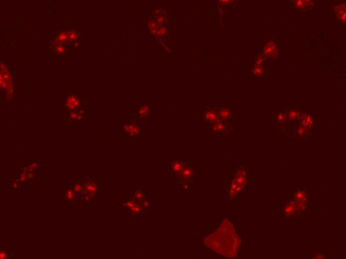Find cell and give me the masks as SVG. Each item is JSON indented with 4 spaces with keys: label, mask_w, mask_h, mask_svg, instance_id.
<instances>
[{
    "label": "cell",
    "mask_w": 346,
    "mask_h": 259,
    "mask_svg": "<svg viewBox=\"0 0 346 259\" xmlns=\"http://www.w3.org/2000/svg\"><path fill=\"white\" fill-rule=\"evenodd\" d=\"M148 107H146V106H144V107H143V108H142L139 110V114L141 115V116H146V115L148 114Z\"/></svg>",
    "instance_id": "ba28073f"
},
{
    "label": "cell",
    "mask_w": 346,
    "mask_h": 259,
    "mask_svg": "<svg viewBox=\"0 0 346 259\" xmlns=\"http://www.w3.org/2000/svg\"><path fill=\"white\" fill-rule=\"evenodd\" d=\"M229 229L226 232L227 229H225V222H223L220 228L207 237L205 241L208 247L227 257H231V253H233L232 249L235 244V241L233 240L236 238L235 234L232 232L233 229L228 233Z\"/></svg>",
    "instance_id": "6da1fadb"
},
{
    "label": "cell",
    "mask_w": 346,
    "mask_h": 259,
    "mask_svg": "<svg viewBox=\"0 0 346 259\" xmlns=\"http://www.w3.org/2000/svg\"><path fill=\"white\" fill-rule=\"evenodd\" d=\"M308 201V198L306 192L303 190H297L295 194V202L298 211L305 210Z\"/></svg>",
    "instance_id": "3957f363"
},
{
    "label": "cell",
    "mask_w": 346,
    "mask_h": 259,
    "mask_svg": "<svg viewBox=\"0 0 346 259\" xmlns=\"http://www.w3.org/2000/svg\"><path fill=\"white\" fill-rule=\"evenodd\" d=\"M207 118L208 120L212 121L216 118V116L212 112H209L207 114Z\"/></svg>",
    "instance_id": "9c48e42d"
},
{
    "label": "cell",
    "mask_w": 346,
    "mask_h": 259,
    "mask_svg": "<svg viewBox=\"0 0 346 259\" xmlns=\"http://www.w3.org/2000/svg\"><path fill=\"white\" fill-rule=\"evenodd\" d=\"M246 183V174L244 170L241 169L237 172L234 180L232 181L229 191V198L231 199L240 193L244 188Z\"/></svg>",
    "instance_id": "7a4b0ae2"
},
{
    "label": "cell",
    "mask_w": 346,
    "mask_h": 259,
    "mask_svg": "<svg viewBox=\"0 0 346 259\" xmlns=\"http://www.w3.org/2000/svg\"><path fill=\"white\" fill-rule=\"evenodd\" d=\"M222 112L224 113H226L227 112H226V111H225V110H224V111H222ZM225 115H227H227H228V114H224V116H224V117H225Z\"/></svg>",
    "instance_id": "30bf717a"
},
{
    "label": "cell",
    "mask_w": 346,
    "mask_h": 259,
    "mask_svg": "<svg viewBox=\"0 0 346 259\" xmlns=\"http://www.w3.org/2000/svg\"><path fill=\"white\" fill-rule=\"evenodd\" d=\"M283 211L286 216L288 217L295 215L298 211L295 201H290L286 204L283 208Z\"/></svg>",
    "instance_id": "277c9868"
},
{
    "label": "cell",
    "mask_w": 346,
    "mask_h": 259,
    "mask_svg": "<svg viewBox=\"0 0 346 259\" xmlns=\"http://www.w3.org/2000/svg\"><path fill=\"white\" fill-rule=\"evenodd\" d=\"M172 169L177 173H182V170H184L182 163L180 162H175L172 165Z\"/></svg>",
    "instance_id": "8992f818"
},
{
    "label": "cell",
    "mask_w": 346,
    "mask_h": 259,
    "mask_svg": "<svg viewBox=\"0 0 346 259\" xmlns=\"http://www.w3.org/2000/svg\"><path fill=\"white\" fill-rule=\"evenodd\" d=\"M124 130L126 131V133H127V134L134 135V134H137L139 133V128L136 125L130 124L125 126Z\"/></svg>",
    "instance_id": "5b68a950"
},
{
    "label": "cell",
    "mask_w": 346,
    "mask_h": 259,
    "mask_svg": "<svg viewBox=\"0 0 346 259\" xmlns=\"http://www.w3.org/2000/svg\"><path fill=\"white\" fill-rule=\"evenodd\" d=\"M182 175L184 178H188L192 175V171L191 169H187L182 170Z\"/></svg>",
    "instance_id": "52a82bcc"
}]
</instances>
